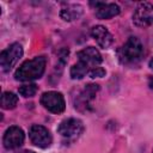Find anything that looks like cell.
<instances>
[{"mask_svg":"<svg viewBox=\"0 0 153 153\" xmlns=\"http://www.w3.org/2000/svg\"><path fill=\"white\" fill-rule=\"evenodd\" d=\"M45 65L47 60L44 56H37L32 60H27L16 71L14 78L19 81H31L39 79L45 71Z\"/></svg>","mask_w":153,"mask_h":153,"instance_id":"cell-1","label":"cell"},{"mask_svg":"<svg viewBox=\"0 0 153 153\" xmlns=\"http://www.w3.org/2000/svg\"><path fill=\"white\" fill-rule=\"evenodd\" d=\"M143 54L142 43L137 37H129L118 50V59L124 65H133L140 61Z\"/></svg>","mask_w":153,"mask_h":153,"instance_id":"cell-2","label":"cell"},{"mask_svg":"<svg viewBox=\"0 0 153 153\" xmlns=\"http://www.w3.org/2000/svg\"><path fill=\"white\" fill-rule=\"evenodd\" d=\"M23 56V47L19 43H12L0 54V66L4 72L10 71Z\"/></svg>","mask_w":153,"mask_h":153,"instance_id":"cell-3","label":"cell"},{"mask_svg":"<svg viewBox=\"0 0 153 153\" xmlns=\"http://www.w3.org/2000/svg\"><path fill=\"white\" fill-rule=\"evenodd\" d=\"M41 104L53 114H61L66 108L65 98L62 93L57 91L44 92L41 96Z\"/></svg>","mask_w":153,"mask_h":153,"instance_id":"cell-4","label":"cell"},{"mask_svg":"<svg viewBox=\"0 0 153 153\" xmlns=\"http://www.w3.org/2000/svg\"><path fill=\"white\" fill-rule=\"evenodd\" d=\"M133 23L139 27H147L153 24V4L140 2L134 10Z\"/></svg>","mask_w":153,"mask_h":153,"instance_id":"cell-5","label":"cell"},{"mask_svg":"<svg viewBox=\"0 0 153 153\" xmlns=\"http://www.w3.org/2000/svg\"><path fill=\"white\" fill-rule=\"evenodd\" d=\"M98 90H99V85H97V84L86 85L75 98V102H74L75 109H78L80 111L88 110L91 108V104H92L93 99L96 98V94H97Z\"/></svg>","mask_w":153,"mask_h":153,"instance_id":"cell-6","label":"cell"},{"mask_svg":"<svg viewBox=\"0 0 153 153\" xmlns=\"http://www.w3.org/2000/svg\"><path fill=\"white\" fill-rule=\"evenodd\" d=\"M29 137L35 146L41 147V148H47L53 142V137H51L50 131L45 127L39 126V124H33L30 127Z\"/></svg>","mask_w":153,"mask_h":153,"instance_id":"cell-7","label":"cell"},{"mask_svg":"<svg viewBox=\"0 0 153 153\" xmlns=\"http://www.w3.org/2000/svg\"><path fill=\"white\" fill-rule=\"evenodd\" d=\"M57 131L61 136L67 137V139H74L76 136H79L82 131H84V124L79 118H67L63 120L59 127H57Z\"/></svg>","mask_w":153,"mask_h":153,"instance_id":"cell-8","label":"cell"},{"mask_svg":"<svg viewBox=\"0 0 153 153\" xmlns=\"http://www.w3.org/2000/svg\"><path fill=\"white\" fill-rule=\"evenodd\" d=\"M24 139H25V134L23 129L17 126H12L5 131L4 137H2V143L5 148L13 149V148L20 147L24 142Z\"/></svg>","mask_w":153,"mask_h":153,"instance_id":"cell-9","label":"cell"},{"mask_svg":"<svg viewBox=\"0 0 153 153\" xmlns=\"http://www.w3.org/2000/svg\"><path fill=\"white\" fill-rule=\"evenodd\" d=\"M76 56L79 59V62L87 66L90 68V71L94 67H98L102 63V55L94 47L84 48L82 50L78 51Z\"/></svg>","mask_w":153,"mask_h":153,"instance_id":"cell-10","label":"cell"},{"mask_svg":"<svg viewBox=\"0 0 153 153\" xmlns=\"http://www.w3.org/2000/svg\"><path fill=\"white\" fill-rule=\"evenodd\" d=\"M92 6H94L96 8V17L99 19H109L112 18L115 16H117L121 10L120 6L117 4H108V2H100V1H96V2H91Z\"/></svg>","mask_w":153,"mask_h":153,"instance_id":"cell-11","label":"cell"},{"mask_svg":"<svg viewBox=\"0 0 153 153\" xmlns=\"http://www.w3.org/2000/svg\"><path fill=\"white\" fill-rule=\"evenodd\" d=\"M91 36L97 42V44L100 48H103V49H108L112 44V41H114L112 35L103 25H96V26H93L92 30H91Z\"/></svg>","mask_w":153,"mask_h":153,"instance_id":"cell-12","label":"cell"},{"mask_svg":"<svg viewBox=\"0 0 153 153\" xmlns=\"http://www.w3.org/2000/svg\"><path fill=\"white\" fill-rule=\"evenodd\" d=\"M82 12H84L82 6H80V5H69V6L61 10L60 17L66 22H73L78 18H80Z\"/></svg>","mask_w":153,"mask_h":153,"instance_id":"cell-13","label":"cell"},{"mask_svg":"<svg viewBox=\"0 0 153 153\" xmlns=\"http://www.w3.org/2000/svg\"><path fill=\"white\" fill-rule=\"evenodd\" d=\"M18 104V97L13 92H4L1 96V108L5 110H10L16 108Z\"/></svg>","mask_w":153,"mask_h":153,"instance_id":"cell-14","label":"cell"},{"mask_svg":"<svg viewBox=\"0 0 153 153\" xmlns=\"http://www.w3.org/2000/svg\"><path fill=\"white\" fill-rule=\"evenodd\" d=\"M88 72H90V68L87 66H85L81 62H78L72 66L71 76H72V79H82L84 76H86V74L88 75Z\"/></svg>","mask_w":153,"mask_h":153,"instance_id":"cell-15","label":"cell"},{"mask_svg":"<svg viewBox=\"0 0 153 153\" xmlns=\"http://www.w3.org/2000/svg\"><path fill=\"white\" fill-rule=\"evenodd\" d=\"M37 90H38L37 85H35V84H27V85L20 86V87L18 88V92H19L23 97H26V98H27V97H33V96L36 94Z\"/></svg>","mask_w":153,"mask_h":153,"instance_id":"cell-16","label":"cell"},{"mask_svg":"<svg viewBox=\"0 0 153 153\" xmlns=\"http://www.w3.org/2000/svg\"><path fill=\"white\" fill-rule=\"evenodd\" d=\"M105 69L104 68H102V67H94V68H92L90 72H88V75L91 76V78H102V76H104L105 75Z\"/></svg>","mask_w":153,"mask_h":153,"instance_id":"cell-17","label":"cell"},{"mask_svg":"<svg viewBox=\"0 0 153 153\" xmlns=\"http://www.w3.org/2000/svg\"><path fill=\"white\" fill-rule=\"evenodd\" d=\"M17 153H35L33 151H29V149H25V151H20V152H17Z\"/></svg>","mask_w":153,"mask_h":153,"instance_id":"cell-18","label":"cell"},{"mask_svg":"<svg viewBox=\"0 0 153 153\" xmlns=\"http://www.w3.org/2000/svg\"><path fill=\"white\" fill-rule=\"evenodd\" d=\"M148 85H149V87L153 90V78H151V79H149V81H148Z\"/></svg>","mask_w":153,"mask_h":153,"instance_id":"cell-19","label":"cell"},{"mask_svg":"<svg viewBox=\"0 0 153 153\" xmlns=\"http://www.w3.org/2000/svg\"><path fill=\"white\" fill-rule=\"evenodd\" d=\"M149 67L153 69V57H152V59H151V61H149Z\"/></svg>","mask_w":153,"mask_h":153,"instance_id":"cell-20","label":"cell"}]
</instances>
